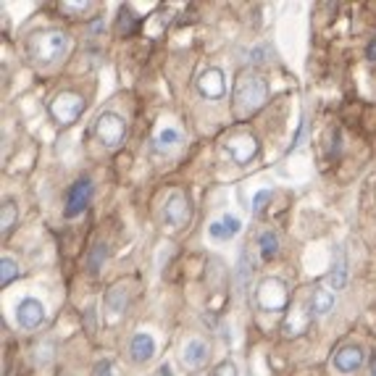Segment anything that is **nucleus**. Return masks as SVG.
I'll use <instances>...</instances> for the list:
<instances>
[{
  "label": "nucleus",
  "mask_w": 376,
  "mask_h": 376,
  "mask_svg": "<svg viewBox=\"0 0 376 376\" xmlns=\"http://www.w3.org/2000/svg\"><path fill=\"white\" fill-rule=\"evenodd\" d=\"M235 114L237 119H245V116L255 114L263 103H266V97H269V85H266V79L258 77L255 71H242L235 82Z\"/></svg>",
  "instance_id": "f257e3e1"
},
{
  "label": "nucleus",
  "mask_w": 376,
  "mask_h": 376,
  "mask_svg": "<svg viewBox=\"0 0 376 376\" xmlns=\"http://www.w3.org/2000/svg\"><path fill=\"white\" fill-rule=\"evenodd\" d=\"M66 53H69V37L61 29H45L29 40V55L40 63L61 61Z\"/></svg>",
  "instance_id": "f03ea898"
},
{
  "label": "nucleus",
  "mask_w": 376,
  "mask_h": 376,
  "mask_svg": "<svg viewBox=\"0 0 376 376\" xmlns=\"http://www.w3.org/2000/svg\"><path fill=\"white\" fill-rule=\"evenodd\" d=\"M255 303H258L261 311L281 313L289 303L287 281L279 279V276H266V279H261L258 281V287H255Z\"/></svg>",
  "instance_id": "7ed1b4c3"
},
{
  "label": "nucleus",
  "mask_w": 376,
  "mask_h": 376,
  "mask_svg": "<svg viewBox=\"0 0 376 376\" xmlns=\"http://www.w3.org/2000/svg\"><path fill=\"white\" fill-rule=\"evenodd\" d=\"M95 134L105 148H111V150L119 148V145L127 140V122H124V116L114 114V111L100 114L95 124Z\"/></svg>",
  "instance_id": "20e7f679"
},
{
  "label": "nucleus",
  "mask_w": 376,
  "mask_h": 376,
  "mask_svg": "<svg viewBox=\"0 0 376 376\" xmlns=\"http://www.w3.org/2000/svg\"><path fill=\"white\" fill-rule=\"evenodd\" d=\"M85 111V97L79 92H58V95L50 100V116L61 127H69L82 116Z\"/></svg>",
  "instance_id": "39448f33"
},
{
  "label": "nucleus",
  "mask_w": 376,
  "mask_h": 376,
  "mask_svg": "<svg viewBox=\"0 0 376 376\" xmlns=\"http://www.w3.org/2000/svg\"><path fill=\"white\" fill-rule=\"evenodd\" d=\"M193 219V208H190V200L184 198L182 193H171L163 203V224L171 229H182L190 224Z\"/></svg>",
  "instance_id": "423d86ee"
},
{
  "label": "nucleus",
  "mask_w": 376,
  "mask_h": 376,
  "mask_svg": "<svg viewBox=\"0 0 376 376\" xmlns=\"http://www.w3.org/2000/svg\"><path fill=\"white\" fill-rule=\"evenodd\" d=\"M198 92L205 100H221L224 92H227V79H224V71L219 66H208L205 71H200L198 77Z\"/></svg>",
  "instance_id": "0eeeda50"
},
{
  "label": "nucleus",
  "mask_w": 376,
  "mask_h": 376,
  "mask_svg": "<svg viewBox=\"0 0 376 376\" xmlns=\"http://www.w3.org/2000/svg\"><path fill=\"white\" fill-rule=\"evenodd\" d=\"M90 198H92V182H90L87 176H82V179H77V182L71 184L69 195H66V208H63L66 219L79 216L90 205Z\"/></svg>",
  "instance_id": "6e6552de"
},
{
  "label": "nucleus",
  "mask_w": 376,
  "mask_h": 376,
  "mask_svg": "<svg viewBox=\"0 0 376 376\" xmlns=\"http://www.w3.org/2000/svg\"><path fill=\"white\" fill-rule=\"evenodd\" d=\"M224 150H227V156L235 161L237 166H247L258 156V140L253 134H240V137H232Z\"/></svg>",
  "instance_id": "1a4fd4ad"
},
{
  "label": "nucleus",
  "mask_w": 376,
  "mask_h": 376,
  "mask_svg": "<svg viewBox=\"0 0 376 376\" xmlns=\"http://www.w3.org/2000/svg\"><path fill=\"white\" fill-rule=\"evenodd\" d=\"M43 321H45V308L40 300L24 298L16 306V324L21 329H37V326H43Z\"/></svg>",
  "instance_id": "9d476101"
},
{
  "label": "nucleus",
  "mask_w": 376,
  "mask_h": 376,
  "mask_svg": "<svg viewBox=\"0 0 376 376\" xmlns=\"http://www.w3.org/2000/svg\"><path fill=\"white\" fill-rule=\"evenodd\" d=\"M153 355H156V340H153L148 332H137V334H134V337H131V342H129L131 363L142 366V363L153 360Z\"/></svg>",
  "instance_id": "9b49d317"
},
{
  "label": "nucleus",
  "mask_w": 376,
  "mask_h": 376,
  "mask_svg": "<svg viewBox=\"0 0 376 376\" xmlns=\"http://www.w3.org/2000/svg\"><path fill=\"white\" fill-rule=\"evenodd\" d=\"M363 360H366L363 348L350 345V348H342V350L334 355V368H337L340 374H353V371H358V368L363 366Z\"/></svg>",
  "instance_id": "f8f14e48"
},
{
  "label": "nucleus",
  "mask_w": 376,
  "mask_h": 376,
  "mask_svg": "<svg viewBox=\"0 0 376 376\" xmlns=\"http://www.w3.org/2000/svg\"><path fill=\"white\" fill-rule=\"evenodd\" d=\"M210 358V348H208V342H203V340H187L182 345V360L187 363L190 368H200L205 366Z\"/></svg>",
  "instance_id": "ddd939ff"
},
{
  "label": "nucleus",
  "mask_w": 376,
  "mask_h": 376,
  "mask_svg": "<svg viewBox=\"0 0 376 376\" xmlns=\"http://www.w3.org/2000/svg\"><path fill=\"white\" fill-rule=\"evenodd\" d=\"M240 232H242V221L237 219V216H232V213L219 221H210V227H208V235L213 237V240H219V242H227V240L237 237Z\"/></svg>",
  "instance_id": "4468645a"
},
{
  "label": "nucleus",
  "mask_w": 376,
  "mask_h": 376,
  "mask_svg": "<svg viewBox=\"0 0 376 376\" xmlns=\"http://www.w3.org/2000/svg\"><path fill=\"white\" fill-rule=\"evenodd\" d=\"M308 306H311V311H313V316H329L334 311V306H337V295H334L332 289L326 287H318L313 289V295H311V300H308Z\"/></svg>",
  "instance_id": "2eb2a0df"
},
{
  "label": "nucleus",
  "mask_w": 376,
  "mask_h": 376,
  "mask_svg": "<svg viewBox=\"0 0 376 376\" xmlns=\"http://www.w3.org/2000/svg\"><path fill=\"white\" fill-rule=\"evenodd\" d=\"M326 281L332 284V292H340V289H345V284H348V263H345L342 250H337V258H334L332 269L326 274Z\"/></svg>",
  "instance_id": "dca6fc26"
},
{
  "label": "nucleus",
  "mask_w": 376,
  "mask_h": 376,
  "mask_svg": "<svg viewBox=\"0 0 376 376\" xmlns=\"http://www.w3.org/2000/svg\"><path fill=\"white\" fill-rule=\"evenodd\" d=\"M127 306H129V292H127L124 287H114L111 292H108V298H105V308H108L111 318H119V316H124Z\"/></svg>",
  "instance_id": "f3484780"
},
{
  "label": "nucleus",
  "mask_w": 376,
  "mask_h": 376,
  "mask_svg": "<svg viewBox=\"0 0 376 376\" xmlns=\"http://www.w3.org/2000/svg\"><path fill=\"white\" fill-rule=\"evenodd\" d=\"M258 250H261L263 261L276 258V253H279V237H276V232H272V229L261 232V235H258Z\"/></svg>",
  "instance_id": "a211bd4d"
},
{
  "label": "nucleus",
  "mask_w": 376,
  "mask_h": 376,
  "mask_svg": "<svg viewBox=\"0 0 376 376\" xmlns=\"http://www.w3.org/2000/svg\"><path fill=\"white\" fill-rule=\"evenodd\" d=\"M16 219H18V210H16V203L14 200H6L3 208H0V235L9 237L11 229L16 227Z\"/></svg>",
  "instance_id": "6ab92c4d"
},
{
  "label": "nucleus",
  "mask_w": 376,
  "mask_h": 376,
  "mask_svg": "<svg viewBox=\"0 0 376 376\" xmlns=\"http://www.w3.org/2000/svg\"><path fill=\"white\" fill-rule=\"evenodd\" d=\"M179 142H182V131L176 129V127H163V129L156 134L158 150H168V148H174V145H179Z\"/></svg>",
  "instance_id": "aec40b11"
},
{
  "label": "nucleus",
  "mask_w": 376,
  "mask_h": 376,
  "mask_svg": "<svg viewBox=\"0 0 376 376\" xmlns=\"http://www.w3.org/2000/svg\"><path fill=\"white\" fill-rule=\"evenodd\" d=\"M105 258H108V247H105L103 242H97V245L90 250V258H87V272L92 274V276H97V274L103 272Z\"/></svg>",
  "instance_id": "412c9836"
},
{
  "label": "nucleus",
  "mask_w": 376,
  "mask_h": 376,
  "mask_svg": "<svg viewBox=\"0 0 376 376\" xmlns=\"http://www.w3.org/2000/svg\"><path fill=\"white\" fill-rule=\"evenodd\" d=\"M16 276H18V263L14 261V258H9V255H3V258H0V284L9 287Z\"/></svg>",
  "instance_id": "4be33fe9"
},
{
  "label": "nucleus",
  "mask_w": 376,
  "mask_h": 376,
  "mask_svg": "<svg viewBox=\"0 0 376 376\" xmlns=\"http://www.w3.org/2000/svg\"><path fill=\"white\" fill-rule=\"evenodd\" d=\"M134 29H137L134 16L129 14V9H122L119 11V32H122V35H131Z\"/></svg>",
  "instance_id": "5701e85b"
},
{
  "label": "nucleus",
  "mask_w": 376,
  "mask_h": 376,
  "mask_svg": "<svg viewBox=\"0 0 376 376\" xmlns=\"http://www.w3.org/2000/svg\"><path fill=\"white\" fill-rule=\"evenodd\" d=\"M253 276V263H247L245 266V253L240 255V287H245V279Z\"/></svg>",
  "instance_id": "b1692460"
},
{
  "label": "nucleus",
  "mask_w": 376,
  "mask_h": 376,
  "mask_svg": "<svg viewBox=\"0 0 376 376\" xmlns=\"http://www.w3.org/2000/svg\"><path fill=\"white\" fill-rule=\"evenodd\" d=\"M269 198H272V190H261V193H255V198H253V213L255 216L263 210V205H266Z\"/></svg>",
  "instance_id": "393cba45"
},
{
  "label": "nucleus",
  "mask_w": 376,
  "mask_h": 376,
  "mask_svg": "<svg viewBox=\"0 0 376 376\" xmlns=\"http://www.w3.org/2000/svg\"><path fill=\"white\" fill-rule=\"evenodd\" d=\"M58 9H61L63 14H82V11L90 9V3H87V0H82V3H61Z\"/></svg>",
  "instance_id": "a878e982"
},
{
  "label": "nucleus",
  "mask_w": 376,
  "mask_h": 376,
  "mask_svg": "<svg viewBox=\"0 0 376 376\" xmlns=\"http://www.w3.org/2000/svg\"><path fill=\"white\" fill-rule=\"evenodd\" d=\"M92 376H114V366H111V360L103 358L100 363H95V368H92Z\"/></svg>",
  "instance_id": "bb28decb"
},
{
  "label": "nucleus",
  "mask_w": 376,
  "mask_h": 376,
  "mask_svg": "<svg viewBox=\"0 0 376 376\" xmlns=\"http://www.w3.org/2000/svg\"><path fill=\"white\" fill-rule=\"evenodd\" d=\"M213 376H237V366L232 363V360H224V363H219V366H216Z\"/></svg>",
  "instance_id": "cd10ccee"
},
{
  "label": "nucleus",
  "mask_w": 376,
  "mask_h": 376,
  "mask_svg": "<svg viewBox=\"0 0 376 376\" xmlns=\"http://www.w3.org/2000/svg\"><path fill=\"white\" fill-rule=\"evenodd\" d=\"M366 55H368V58H371V61H376V37H374V40H371V43H368Z\"/></svg>",
  "instance_id": "c85d7f7f"
},
{
  "label": "nucleus",
  "mask_w": 376,
  "mask_h": 376,
  "mask_svg": "<svg viewBox=\"0 0 376 376\" xmlns=\"http://www.w3.org/2000/svg\"><path fill=\"white\" fill-rule=\"evenodd\" d=\"M158 376H171V368H168L166 363H163V366L158 368Z\"/></svg>",
  "instance_id": "c756f323"
},
{
  "label": "nucleus",
  "mask_w": 376,
  "mask_h": 376,
  "mask_svg": "<svg viewBox=\"0 0 376 376\" xmlns=\"http://www.w3.org/2000/svg\"><path fill=\"white\" fill-rule=\"evenodd\" d=\"M368 371H371V376H376V353L371 355V366H368Z\"/></svg>",
  "instance_id": "7c9ffc66"
}]
</instances>
